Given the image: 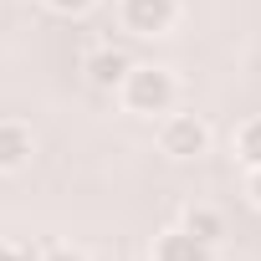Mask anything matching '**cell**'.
<instances>
[{
  "mask_svg": "<svg viewBox=\"0 0 261 261\" xmlns=\"http://www.w3.org/2000/svg\"><path fill=\"white\" fill-rule=\"evenodd\" d=\"M6 261H36V256H31V251H16V246H11V251H6Z\"/></svg>",
  "mask_w": 261,
  "mask_h": 261,
  "instance_id": "12",
  "label": "cell"
},
{
  "mask_svg": "<svg viewBox=\"0 0 261 261\" xmlns=\"http://www.w3.org/2000/svg\"><path fill=\"white\" fill-rule=\"evenodd\" d=\"M185 230H190L195 241H205V246H215V241L225 236V220H220L215 210H205V205H195V210L185 215Z\"/></svg>",
  "mask_w": 261,
  "mask_h": 261,
  "instance_id": "7",
  "label": "cell"
},
{
  "mask_svg": "<svg viewBox=\"0 0 261 261\" xmlns=\"http://www.w3.org/2000/svg\"><path fill=\"white\" fill-rule=\"evenodd\" d=\"M159 144H164V154H169V159H195V154H205V149H210V128H205L200 118L179 113V118H169V123H164Z\"/></svg>",
  "mask_w": 261,
  "mask_h": 261,
  "instance_id": "2",
  "label": "cell"
},
{
  "mask_svg": "<svg viewBox=\"0 0 261 261\" xmlns=\"http://www.w3.org/2000/svg\"><path fill=\"white\" fill-rule=\"evenodd\" d=\"M31 159V134L21 123H0V169H21Z\"/></svg>",
  "mask_w": 261,
  "mask_h": 261,
  "instance_id": "6",
  "label": "cell"
},
{
  "mask_svg": "<svg viewBox=\"0 0 261 261\" xmlns=\"http://www.w3.org/2000/svg\"><path fill=\"white\" fill-rule=\"evenodd\" d=\"M46 6H51V11H62V16H77V11H87V6H92V0H46Z\"/></svg>",
  "mask_w": 261,
  "mask_h": 261,
  "instance_id": "9",
  "label": "cell"
},
{
  "mask_svg": "<svg viewBox=\"0 0 261 261\" xmlns=\"http://www.w3.org/2000/svg\"><path fill=\"white\" fill-rule=\"evenodd\" d=\"M46 261H82V256H77V251H51Z\"/></svg>",
  "mask_w": 261,
  "mask_h": 261,
  "instance_id": "11",
  "label": "cell"
},
{
  "mask_svg": "<svg viewBox=\"0 0 261 261\" xmlns=\"http://www.w3.org/2000/svg\"><path fill=\"white\" fill-rule=\"evenodd\" d=\"M154 261H210V246L195 241L190 230H169V236H159Z\"/></svg>",
  "mask_w": 261,
  "mask_h": 261,
  "instance_id": "4",
  "label": "cell"
},
{
  "mask_svg": "<svg viewBox=\"0 0 261 261\" xmlns=\"http://www.w3.org/2000/svg\"><path fill=\"white\" fill-rule=\"evenodd\" d=\"M123 21L139 36H159L174 21V0H123Z\"/></svg>",
  "mask_w": 261,
  "mask_h": 261,
  "instance_id": "3",
  "label": "cell"
},
{
  "mask_svg": "<svg viewBox=\"0 0 261 261\" xmlns=\"http://www.w3.org/2000/svg\"><path fill=\"white\" fill-rule=\"evenodd\" d=\"M123 97L134 113H164L174 102V77L164 67H128L123 77Z\"/></svg>",
  "mask_w": 261,
  "mask_h": 261,
  "instance_id": "1",
  "label": "cell"
},
{
  "mask_svg": "<svg viewBox=\"0 0 261 261\" xmlns=\"http://www.w3.org/2000/svg\"><path fill=\"white\" fill-rule=\"evenodd\" d=\"M6 251H11V246H6V241H0V261H6Z\"/></svg>",
  "mask_w": 261,
  "mask_h": 261,
  "instance_id": "13",
  "label": "cell"
},
{
  "mask_svg": "<svg viewBox=\"0 0 261 261\" xmlns=\"http://www.w3.org/2000/svg\"><path fill=\"white\" fill-rule=\"evenodd\" d=\"M246 190H251V200H256V205H261V169H256V174H251V185H246Z\"/></svg>",
  "mask_w": 261,
  "mask_h": 261,
  "instance_id": "10",
  "label": "cell"
},
{
  "mask_svg": "<svg viewBox=\"0 0 261 261\" xmlns=\"http://www.w3.org/2000/svg\"><path fill=\"white\" fill-rule=\"evenodd\" d=\"M87 77H92V87H118L128 77V57L113 51V46H102V51L87 57Z\"/></svg>",
  "mask_w": 261,
  "mask_h": 261,
  "instance_id": "5",
  "label": "cell"
},
{
  "mask_svg": "<svg viewBox=\"0 0 261 261\" xmlns=\"http://www.w3.org/2000/svg\"><path fill=\"white\" fill-rule=\"evenodd\" d=\"M236 149H241V159H246L251 169H261V118H251V123L241 128V144H236Z\"/></svg>",
  "mask_w": 261,
  "mask_h": 261,
  "instance_id": "8",
  "label": "cell"
}]
</instances>
